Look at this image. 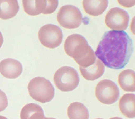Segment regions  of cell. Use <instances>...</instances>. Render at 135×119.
Listing matches in <instances>:
<instances>
[{"mask_svg":"<svg viewBox=\"0 0 135 119\" xmlns=\"http://www.w3.org/2000/svg\"><path fill=\"white\" fill-rule=\"evenodd\" d=\"M28 89L29 95L33 99L42 103L50 101L54 95L52 85L43 77H37L31 80Z\"/></svg>","mask_w":135,"mask_h":119,"instance_id":"3957f363","label":"cell"},{"mask_svg":"<svg viewBox=\"0 0 135 119\" xmlns=\"http://www.w3.org/2000/svg\"><path fill=\"white\" fill-rule=\"evenodd\" d=\"M19 6L17 0H0V18L7 20L17 14Z\"/></svg>","mask_w":135,"mask_h":119,"instance_id":"9a60e30c","label":"cell"},{"mask_svg":"<svg viewBox=\"0 0 135 119\" xmlns=\"http://www.w3.org/2000/svg\"><path fill=\"white\" fill-rule=\"evenodd\" d=\"M38 35L41 44L51 49L59 46L63 37L61 29L58 26L51 24L45 25L41 27L38 31Z\"/></svg>","mask_w":135,"mask_h":119,"instance_id":"52a82bcc","label":"cell"},{"mask_svg":"<svg viewBox=\"0 0 135 119\" xmlns=\"http://www.w3.org/2000/svg\"><path fill=\"white\" fill-rule=\"evenodd\" d=\"M80 71L82 76L88 80H94L101 77L105 70L103 63L98 59L94 63L86 68L79 66Z\"/></svg>","mask_w":135,"mask_h":119,"instance_id":"8fae6325","label":"cell"},{"mask_svg":"<svg viewBox=\"0 0 135 119\" xmlns=\"http://www.w3.org/2000/svg\"><path fill=\"white\" fill-rule=\"evenodd\" d=\"M133 50L132 40L126 32L110 30L104 34L95 54L106 67L119 69L128 63Z\"/></svg>","mask_w":135,"mask_h":119,"instance_id":"6da1fadb","label":"cell"},{"mask_svg":"<svg viewBox=\"0 0 135 119\" xmlns=\"http://www.w3.org/2000/svg\"><path fill=\"white\" fill-rule=\"evenodd\" d=\"M67 114L69 119H88L89 113L86 107L82 103L75 102L68 106Z\"/></svg>","mask_w":135,"mask_h":119,"instance_id":"e0dca14e","label":"cell"},{"mask_svg":"<svg viewBox=\"0 0 135 119\" xmlns=\"http://www.w3.org/2000/svg\"><path fill=\"white\" fill-rule=\"evenodd\" d=\"M8 104V100L6 94L0 89V112L4 110Z\"/></svg>","mask_w":135,"mask_h":119,"instance_id":"ac0fdd59","label":"cell"},{"mask_svg":"<svg viewBox=\"0 0 135 119\" xmlns=\"http://www.w3.org/2000/svg\"><path fill=\"white\" fill-rule=\"evenodd\" d=\"M3 42V38L1 32H0V48L1 47Z\"/></svg>","mask_w":135,"mask_h":119,"instance_id":"d6986e66","label":"cell"},{"mask_svg":"<svg viewBox=\"0 0 135 119\" xmlns=\"http://www.w3.org/2000/svg\"><path fill=\"white\" fill-rule=\"evenodd\" d=\"M64 48L66 53L73 58L79 66L87 67L96 61L94 51L86 39L79 34H74L68 36L65 41Z\"/></svg>","mask_w":135,"mask_h":119,"instance_id":"7a4b0ae2","label":"cell"},{"mask_svg":"<svg viewBox=\"0 0 135 119\" xmlns=\"http://www.w3.org/2000/svg\"><path fill=\"white\" fill-rule=\"evenodd\" d=\"M53 80L57 88L63 92L74 90L77 87L79 82L76 70L73 68L67 66L62 67L57 70Z\"/></svg>","mask_w":135,"mask_h":119,"instance_id":"277c9868","label":"cell"},{"mask_svg":"<svg viewBox=\"0 0 135 119\" xmlns=\"http://www.w3.org/2000/svg\"><path fill=\"white\" fill-rule=\"evenodd\" d=\"M129 17L127 12L118 7L112 8L107 13L105 22L106 26L114 31H123L128 27Z\"/></svg>","mask_w":135,"mask_h":119,"instance_id":"9c48e42d","label":"cell"},{"mask_svg":"<svg viewBox=\"0 0 135 119\" xmlns=\"http://www.w3.org/2000/svg\"><path fill=\"white\" fill-rule=\"evenodd\" d=\"M57 19L59 24L62 27L73 29L80 26L82 21V16L78 8L68 5L61 8L57 13Z\"/></svg>","mask_w":135,"mask_h":119,"instance_id":"5b68a950","label":"cell"},{"mask_svg":"<svg viewBox=\"0 0 135 119\" xmlns=\"http://www.w3.org/2000/svg\"><path fill=\"white\" fill-rule=\"evenodd\" d=\"M22 4L25 12L32 16L42 13L51 14L57 8V0H22Z\"/></svg>","mask_w":135,"mask_h":119,"instance_id":"ba28073f","label":"cell"},{"mask_svg":"<svg viewBox=\"0 0 135 119\" xmlns=\"http://www.w3.org/2000/svg\"><path fill=\"white\" fill-rule=\"evenodd\" d=\"M135 95L132 93H126L122 96L119 103V107L122 113L129 118H134Z\"/></svg>","mask_w":135,"mask_h":119,"instance_id":"7c38bea8","label":"cell"},{"mask_svg":"<svg viewBox=\"0 0 135 119\" xmlns=\"http://www.w3.org/2000/svg\"><path fill=\"white\" fill-rule=\"evenodd\" d=\"M22 71L21 64L14 59H5L0 63V72L3 76L7 78H16L21 74Z\"/></svg>","mask_w":135,"mask_h":119,"instance_id":"30bf717a","label":"cell"},{"mask_svg":"<svg viewBox=\"0 0 135 119\" xmlns=\"http://www.w3.org/2000/svg\"><path fill=\"white\" fill-rule=\"evenodd\" d=\"M135 72L132 70H124L119 74L118 76L119 84L121 88L125 91H135Z\"/></svg>","mask_w":135,"mask_h":119,"instance_id":"5bb4252c","label":"cell"},{"mask_svg":"<svg viewBox=\"0 0 135 119\" xmlns=\"http://www.w3.org/2000/svg\"><path fill=\"white\" fill-rule=\"evenodd\" d=\"M20 116L21 119L45 118L41 107L33 103H29L25 106L21 111Z\"/></svg>","mask_w":135,"mask_h":119,"instance_id":"2e32d148","label":"cell"},{"mask_svg":"<svg viewBox=\"0 0 135 119\" xmlns=\"http://www.w3.org/2000/svg\"><path fill=\"white\" fill-rule=\"evenodd\" d=\"M95 95L101 103L110 104L116 102L119 96V91L117 85L113 81L104 79L100 81L95 89Z\"/></svg>","mask_w":135,"mask_h":119,"instance_id":"8992f818","label":"cell"},{"mask_svg":"<svg viewBox=\"0 0 135 119\" xmlns=\"http://www.w3.org/2000/svg\"><path fill=\"white\" fill-rule=\"evenodd\" d=\"M83 6L85 12L93 16L101 15L107 8V0H83Z\"/></svg>","mask_w":135,"mask_h":119,"instance_id":"4fadbf2b","label":"cell"}]
</instances>
